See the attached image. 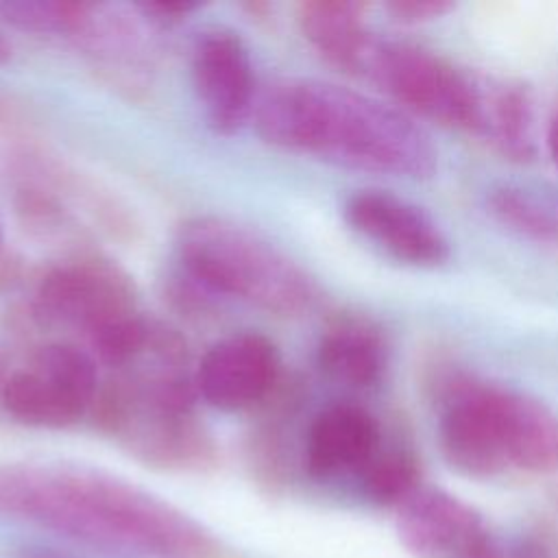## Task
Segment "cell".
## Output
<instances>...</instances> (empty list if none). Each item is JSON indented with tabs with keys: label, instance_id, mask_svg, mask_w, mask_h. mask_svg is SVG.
<instances>
[{
	"label": "cell",
	"instance_id": "obj_16",
	"mask_svg": "<svg viewBox=\"0 0 558 558\" xmlns=\"http://www.w3.org/2000/svg\"><path fill=\"white\" fill-rule=\"evenodd\" d=\"M506 440L510 466L527 473L558 469V414L514 388H506Z\"/></svg>",
	"mask_w": 558,
	"mask_h": 558
},
{
	"label": "cell",
	"instance_id": "obj_3",
	"mask_svg": "<svg viewBox=\"0 0 558 558\" xmlns=\"http://www.w3.org/2000/svg\"><path fill=\"white\" fill-rule=\"evenodd\" d=\"M174 248L183 275L209 294L283 318L307 312L316 299V283L299 262L233 218H187L177 231Z\"/></svg>",
	"mask_w": 558,
	"mask_h": 558
},
{
	"label": "cell",
	"instance_id": "obj_8",
	"mask_svg": "<svg viewBox=\"0 0 558 558\" xmlns=\"http://www.w3.org/2000/svg\"><path fill=\"white\" fill-rule=\"evenodd\" d=\"M190 76L207 126L218 135L238 133L253 116L257 89L246 44L229 28H209L192 46Z\"/></svg>",
	"mask_w": 558,
	"mask_h": 558
},
{
	"label": "cell",
	"instance_id": "obj_20",
	"mask_svg": "<svg viewBox=\"0 0 558 558\" xmlns=\"http://www.w3.org/2000/svg\"><path fill=\"white\" fill-rule=\"evenodd\" d=\"M456 4L447 0H395L384 9L399 24H421L449 13Z\"/></svg>",
	"mask_w": 558,
	"mask_h": 558
},
{
	"label": "cell",
	"instance_id": "obj_11",
	"mask_svg": "<svg viewBox=\"0 0 558 558\" xmlns=\"http://www.w3.org/2000/svg\"><path fill=\"white\" fill-rule=\"evenodd\" d=\"M397 534L418 558H464L490 538L475 508L432 486H418L399 506Z\"/></svg>",
	"mask_w": 558,
	"mask_h": 558
},
{
	"label": "cell",
	"instance_id": "obj_23",
	"mask_svg": "<svg viewBox=\"0 0 558 558\" xmlns=\"http://www.w3.org/2000/svg\"><path fill=\"white\" fill-rule=\"evenodd\" d=\"M547 150L558 168V113H554V118L547 124Z\"/></svg>",
	"mask_w": 558,
	"mask_h": 558
},
{
	"label": "cell",
	"instance_id": "obj_26",
	"mask_svg": "<svg viewBox=\"0 0 558 558\" xmlns=\"http://www.w3.org/2000/svg\"><path fill=\"white\" fill-rule=\"evenodd\" d=\"M2 242H4V231H2V220H0V246H2Z\"/></svg>",
	"mask_w": 558,
	"mask_h": 558
},
{
	"label": "cell",
	"instance_id": "obj_19",
	"mask_svg": "<svg viewBox=\"0 0 558 558\" xmlns=\"http://www.w3.org/2000/svg\"><path fill=\"white\" fill-rule=\"evenodd\" d=\"M364 495L379 506H401L418 488L416 460L401 449H379L357 475Z\"/></svg>",
	"mask_w": 558,
	"mask_h": 558
},
{
	"label": "cell",
	"instance_id": "obj_21",
	"mask_svg": "<svg viewBox=\"0 0 558 558\" xmlns=\"http://www.w3.org/2000/svg\"><path fill=\"white\" fill-rule=\"evenodd\" d=\"M464 558H556V556L549 549H545L543 545L532 543V541L499 545L493 538H488Z\"/></svg>",
	"mask_w": 558,
	"mask_h": 558
},
{
	"label": "cell",
	"instance_id": "obj_10",
	"mask_svg": "<svg viewBox=\"0 0 558 558\" xmlns=\"http://www.w3.org/2000/svg\"><path fill=\"white\" fill-rule=\"evenodd\" d=\"M347 225L397 262L436 268L449 259V240L414 203L386 190H357L342 207Z\"/></svg>",
	"mask_w": 558,
	"mask_h": 558
},
{
	"label": "cell",
	"instance_id": "obj_22",
	"mask_svg": "<svg viewBox=\"0 0 558 558\" xmlns=\"http://www.w3.org/2000/svg\"><path fill=\"white\" fill-rule=\"evenodd\" d=\"M135 9L142 13V17L146 22L166 26V24L181 22L183 17H187L190 13L201 9V4H196V2H148V4H137Z\"/></svg>",
	"mask_w": 558,
	"mask_h": 558
},
{
	"label": "cell",
	"instance_id": "obj_12",
	"mask_svg": "<svg viewBox=\"0 0 558 558\" xmlns=\"http://www.w3.org/2000/svg\"><path fill=\"white\" fill-rule=\"evenodd\" d=\"M381 449L377 418L355 403H333L320 410L305 434L303 464L318 480L360 475Z\"/></svg>",
	"mask_w": 558,
	"mask_h": 558
},
{
	"label": "cell",
	"instance_id": "obj_6",
	"mask_svg": "<svg viewBox=\"0 0 558 558\" xmlns=\"http://www.w3.org/2000/svg\"><path fill=\"white\" fill-rule=\"evenodd\" d=\"M35 307L46 320L76 329L89 340L107 325L137 312V290L120 266L89 251L70 255L44 272Z\"/></svg>",
	"mask_w": 558,
	"mask_h": 558
},
{
	"label": "cell",
	"instance_id": "obj_1",
	"mask_svg": "<svg viewBox=\"0 0 558 558\" xmlns=\"http://www.w3.org/2000/svg\"><path fill=\"white\" fill-rule=\"evenodd\" d=\"M0 517L150 558H218L192 517L111 473L70 462H2Z\"/></svg>",
	"mask_w": 558,
	"mask_h": 558
},
{
	"label": "cell",
	"instance_id": "obj_9",
	"mask_svg": "<svg viewBox=\"0 0 558 558\" xmlns=\"http://www.w3.org/2000/svg\"><path fill=\"white\" fill-rule=\"evenodd\" d=\"M281 377L277 344L259 331H238L214 342L201 357L198 399L222 412L251 410L270 397Z\"/></svg>",
	"mask_w": 558,
	"mask_h": 558
},
{
	"label": "cell",
	"instance_id": "obj_18",
	"mask_svg": "<svg viewBox=\"0 0 558 558\" xmlns=\"http://www.w3.org/2000/svg\"><path fill=\"white\" fill-rule=\"evenodd\" d=\"M89 2L68 0H4L0 2V24L22 33L72 41L78 33Z\"/></svg>",
	"mask_w": 558,
	"mask_h": 558
},
{
	"label": "cell",
	"instance_id": "obj_25",
	"mask_svg": "<svg viewBox=\"0 0 558 558\" xmlns=\"http://www.w3.org/2000/svg\"><path fill=\"white\" fill-rule=\"evenodd\" d=\"M4 116H7V100L0 96V124H2Z\"/></svg>",
	"mask_w": 558,
	"mask_h": 558
},
{
	"label": "cell",
	"instance_id": "obj_13",
	"mask_svg": "<svg viewBox=\"0 0 558 558\" xmlns=\"http://www.w3.org/2000/svg\"><path fill=\"white\" fill-rule=\"evenodd\" d=\"M307 44L333 68L362 76L375 35L364 22V4L347 0H310L296 9Z\"/></svg>",
	"mask_w": 558,
	"mask_h": 558
},
{
	"label": "cell",
	"instance_id": "obj_4",
	"mask_svg": "<svg viewBox=\"0 0 558 558\" xmlns=\"http://www.w3.org/2000/svg\"><path fill=\"white\" fill-rule=\"evenodd\" d=\"M362 76L412 113L451 129H477L480 81L425 48L375 39Z\"/></svg>",
	"mask_w": 558,
	"mask_h": 558
},
{
	"label": "cell",
	"instance_id": "obj_14",
	"mask_svg": "<svg viewBox=\"0 0 558 558\" xmlns=\"http://www.w3.org/2000/svg\"><path fill=\"white\" fill-rule=\"evenodd\" d=\"M316 362L320 371L349 388L375 386L388 366V344L366 320H336L318 340Z\"/></svg>",
	"mask_w": 558,
	"mask_h": 558
},
{
	"label": "cell",
	"instance_id": "obj_5",
	"mask_svg": "<svg viewBox=\"0 0 558 558\" xmlns=\"http://www.w3.org/2000/svg\"><path fill=\"white\" fill-rule=\"evenodd\" d=\"M98 388V366L89 351L70 342H50L28 366L4 379L0 405L20 425L63 429L89 414Z\"/></svg>",
	"mask_w": 558,
	"mask_h": 558
},
{
	"label": "cell",
	"instance_id": "obj_2",
	"mask_svg": "<svg viewBox=\"0 0 558 558\" xmlns=\"http://www.w3.org/2000/svg\"><path fill=\"white\" fill-rule=\"evenodd\" d=\"M251 120L262 142L340 168L403 179L438 168L429 133L403 109L338 83L279 76L257 92Z\"/></svg>",
	"mask_w": 558,
	"mask_h": 558
},
{
	"label": "cell",
	"instance_id": "obj_17",
	"mask_svg": "<svg viewBox=\"0 0 558 558\" xmlns=\"http://www.w3.org/2000/svg\"><path fill=\"white\" fill-rule=\"evenodd\" d=\"M486 211L521 238L558 244V203L536 190L501 183L488 190Z\"/></svg>",
	"mask_w": 558,
	"mask_h": 558
},
{
	"label": "cell",
	"instance_id": "obj_24",
	"mask_svg": "<svg viewBox=\"0 0 558 558\" xmlns=\"http://www.w3.org/2000/svg\"><path fill=\"white\" fill-rule=\"evenodd\" d=\"M13 59V41L7 37V33L0 28V65L9 63Z\"/></svg>",
	"mask_w": 558,
	"mask_h": 558
},
{
	"label": "cell",
	"instance_id": "obj_7",
	"mask_svg": "<svg viewBox=\"0 0 558 558\" xmlns=\"http://www.w3.org/2000/svg\"><path fill=\"white\" fill-rule=\"evenodd\" d=\"M506 388L458 377L442 397L438 440L445 460L458 473L488 480L510 466L506 442Z\"/></svg>",
	"mask_w": 558,
	"mask_h": 558
},
{
	"label": "cell",
	"instance_id": "obj_15",
	"mask_svg": "<svg viewBox=\"0 0 558 558\" xmlns=\"http://www.w3.org/2000/svg\"><path fill=\"white\" fill-rule=\"evenodd\" d=\"M480 89L475 135H482L510 161H532L536 157V137L530 92L512 81H480Z\"/></svg>",
	"mask_w": 558,
	"mask_h": 558
}]
</instances>
